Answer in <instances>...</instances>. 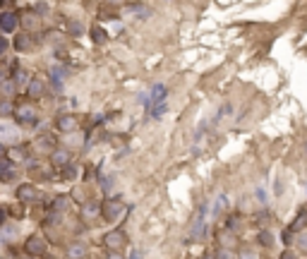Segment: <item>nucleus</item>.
<instances>
[{"label": "nucleus", "instance_id": "obj_1", "mask_svg": "<svg viewBox=\"0 0 307 259\" xmlns=\"http://www.w3.org/2000/svg\"><path fill=\"white\" fill-rule=\"evenodd\" d=\"M207 214H209V202H202L197 209V214L190 223V240H202L207 237L209 228H207Z\"/></svg>", "mask_w": 307, "mask_h": 259}, {"label": "nucleus", "instance_id": "obj_2", "mask_svg": "<svg viewBox=\"0 0 307 259\" xmlns=\"http://www.w3.org/2000/svg\"><path fill=\"white\" fill-rule=\"evenodd\" d=\"M125 211H127V206L122 204L120 197H108V199H103V202H101V216H103V221H108V223L122 218Z\"/></svg>", "mask_w": 307, "mask_h": 259}, {"label": "nucleus", "instance_id": "obj_3", "mask_svg": "<svg viewBox=\"0 0 307 259\" xmlns=\"http://www.w3.org/2000/svg\"><path fill=\"white\" fill-rule=\"evenodd\" d=\"M46 249H48V245H46L44 235H39V233H32V235L24 240V252H27V257H32V259L46 257Z\"/></svg>", "mask_w": 307, "mask_h": 259}, {"label": "nucleus", "instance_id": "obj_4", "mask_svg": "<svg viewBox=\"0 0 307 259\" xmlns=\"http://www.w3.org/2000/svg\"><path fill=\"white\" fill-rule=\"evenodd\" d=\"M15 197L20 199V202H27V204H34V202H39L41 199V192L34 187L32 183H24L17 187V192H15Z\"/></svg>", "mask_w": 307, "mask_h": 259}, {"label": "nucleus", "instance_id": "obj_5", "mask_svg": "<svg viewBox=\"0 0 307 259\" xmlns=\"http://www.w3.org/2000/svg\"><path fill=\"white\" fill-rule=\"evenodd\" d=\"M125 242H127V235H125V230H120V228L108 230V233L103 235V245L108 249H120Z\"/></svg>", "mask_w": 307, "mask_h": 259}, {"label": "nucleus", "instance_id": "obj_6", "mask_svg": "<svg viewBox=\"0 0 307 259\" xmlns=\"http://www.w3.org/2000/svg\"><path fill=\"white\" fill-rule=\"evenodd\" d=\"M15 120L17 122H36V108L32 103H20V106L15 108Z\"/></svg>", "mask_w": 307, "mask_h": 259}, {"label": "nucleus", "instance_id": "obj_7", "mask_svg": "<svg viewBox=\"0 0 307 259\" xmlns=\"http://www.w3.org/2000/svg\"><path fill=\"white\" fill-rule=\"evenodd\" d=\"M0 24H3V32L5 34H12L20 24H22V17L17 15V12H10V10H5L3 15H0Z\"/></svg>", "mask_w": 307, "mask_h": 259}, {"label": "nucleus", "instance_id": "obj_8", "mask_svg": "<svg viewBox=\"0 0 307 259\" xmlns=\"http://www.w3.org/2000/svg\"><path fill=\"white\" fill-rule=\"evenodd\" d=\"M79 127V120L75 118V115H70V113H65V115H58L55 118V130L58 132H75V130Z\"/></svg>", "mask_w": 307, "mask_h": 259}, {"label": "nucleus", "instance_id": "obj_9", "mask_svg": "<svg viewBox=\"0 0 307 259\" xmlns=\"http://www.w3.org/2000/svg\"><path fill=\"white\" fill-rule=\"evenodd\" d=\"M51 163H53V168L63 171V168H67V166L72 163V156H70V151L67 149H53V154H51Z\"/></svg>", "mask_w": 307, "mask_h": 259}, {"label": "nucleus", "instance_id": "obj_10", "mask_svg": "<svg viewBox=\"0 0 307 259\" xmlns=\"http://www.w3.org/2000/svg\"><path fill=\"white\" fill-rule=\"evenodd\" d=\"M46 91V82L41 77H32V82L27 84V96L29 98H41Z\"/></svg>", "mask_w": 307, "mask_h": 259}, {"label": "nucleus", "instance_id": "obj_11", "mask_svg": "<svg viewBox=\"0 0 307 259\" xmlns=\"http://www.w3.org/2000/svg\"><path fill=\"white\" fill-rule=\"evenodd\" d=\"M166 96H168V89H166L164 84H154L151 91H149V101H146V103L151 108V106H156V103H164Z\"/></svg>", "mask_w": 307, "mask_h": 259}, {"label": "nucleus", "instance_id": "obj_12", "mask_svg": "<svg viewBox=\"0 0 307 259\" xmlns=\"http://www.w3.org/2000/svg\"><path fill=\"white\" fill-rule=\"evenodd\" d=\"M17 178V168H15V161L10 156H3V183H10Z\"/></svg>", "mask_w": 307, "mask_h": 259}, {"label": "nucleus", "instance_id": "obj_13", "mask_svg": "<svg viewBox=\"0 0 307 259\" xmlns=\"http://www.w3.org/2000/svg\"><path fill=\"white\" fill-rule=\"evenodd\" d=\"M96 214H101V202H94V199L84 202V206H82V218L91 221V218H96Z\"/></svg>", "mask_w": 307, "mask_h": 259}, {"label": "nucleus", "instance_id": "obj_14", "mask_svg": "<svg viewBox=\"0 0 307 259\" xmlns=\"http://www.w3.org/2000/svg\"><path fill=\"white\" fill-rule=\"evenodd\" d=\"M12 46H15V51H17V53H24V51H29V48H32V36H29V34H17V36H15V41H12Z\"/></svg>", "mask_w": 307, "mask_h": 259}, {"label": "nucleus", "instance_id": "obj_15", "mask_svg": "<svg viewBox=\"0 0 307 259\" xmlns=\"http://www.w3.org/2000/svg\"><path fill=\"white\" fill-rule=\"evenodd\" d=\"M216 242H219V247H235V233L228 228L226 230H219V235H216Z\"/></svg>", "mask_w": 307, "mask_h": 259}, {"label": "nucleus", "instance_id": "obj_16", "mask_svg": "<svg viewBox=\"0 0 307 259\" xmlns=\"http://www.w3.org/2000/svg\"><path fill=\"white\" fill-rule=\"evenodd\" d=\"M53 149H55V144H53V140H51L48 135H44V137H39V140H36V151H39V154H48V156H51Z\"/></svg>", "mask_w": 307, "mask_h": 259}, {"label": "nucleus", "instance_id": "obj_17", "mask_svg": "<svg viewBox=\"0 0 307 259\" xmlns=\"http://www.w3.org/2000/svg\"><path fill=\"white\" fill-rule=\"evenodd\" d=\"M12 79H15V84L17 86H27L29 82H32V75H29L24 67H15V70H12Z\"/></svg>", "mask_w": 307, "mask_h": 259}, {"label": "nucleus", "instance_id": "obj_18", "mask_svg": "<svg viewBox=\"0 0 307 259\" xmlns=\"http://www.w3.org/2000/svg\"><path fill=\"white\" fill-rule=\"evenodd\" d=\"M20 233V226H15V223H10V221H5L3 223V228H0V235H3V242H10L12 237Z\"/></svg>", "mask_w": 307, "mask_h": 259}, {"label": "nucleus", "instance_id": "obj_19", "mask_svg": "<svg viewBox=\"0 0 307 259\" xmlns=\"http://www.w3.org/2000/svg\"><path fill=\"white\" fill-rule=\"evenodd\" d=\"M67 206H70V199H67L65 194H58L53 202H51V209H53V214H65Z\"/></svg>", "mask_w": 307, "mask_h": 259}, {"label": "nucleus", "instance_id": "obj_20", "mask_svg": "<svg viewBox=\"0 0 307 259\" xmlns=\"http://www.w3.org/2000/svg\"><path fill=\"white\" fill-rule=\"evenodd\" d=\"M67 257L70 259H84L87 257V247H84L82 242H72V245L67 247Z\"/></svg>", "mask_w": 307, "mask_h": 259}, {"label": "nucleus", "instance_id": "obj_21", "mask_svg": "<svg viewBox=\"0 0 307 259\" xmlns=\"http://www.w3.org/2000/svg\"><path fill=\"white\" fill-rule=\"evenodd\" d=\"M5 156H10V159H12L15 163L27 161V151L20 149V147H8V149H5Z\"/></svg>", "mask_w": 307, "mask_h": 259}, {"label": "nucleus", "instance_id": "obj_22", "mask_svg": "<svg viewBox=\"0 0 307 259\" xmlns=\"http://www.w3.org/2000/svg\"><path fill=\"white\" fill-rule=\"evenodd\" d=\"M226 206H228V194H226V192H221L219 197L214 199V206H211V214H214V216H219L221 211L226 209Z\"/></svg>", "mask_w": 307, "mask_h": 259}, {"label": "nucleus", "instance_id": "obj_23", "mask_svg": "<svg viewBox=\"0 0 307 259\" xmlns=\"http://www.w3.org/2000/svg\"><path fill=\"white\" fill-rule=\"evenodd\" d=\"M125 10L130 12V15H134V17H149L151 12H149V8H144V3H132V5H127Z\"/></svg>", "mask_w": 307, "mask_h": 259}, {"label": "nucleus", "instance_id": "obj_24", "mask_svg": "<svg viewBox=\"0 0 307 259\" xmlns=\"http://www.w3.org/2000/svg\"><path fill=\"white\" fill-rule=\"evenodd\" d=\"M214 259H238L233 247H216L214 249Z\"/></svg>", "mask_w": 307, "mask_h": 259}, {"label": "nucleus", "instance_id": "obj_25", "mask_svg": "<svg viewBox=\"0 0 307 259\" xmlns=\"http://www.w3.org/2000/svg\"><path fill=\"white\" fill-rule=\"evenodd\" d=\"M295 247L300 252H307V228H300L295 235Z\"/></svg>", "mask_w": 307, "mask_h": 259}, {"label": "nucleus", "instance_id": "obj_26", "mask_svg": "<svg viewBox=\"0 0 307 259\" xmlns=\"http://www.w3.org/2000/svg\"><path fill=\"white\" fill-rule=\"evenodd\" d=\"M36 15H39L36 10H24L20 17H22V22L27 27H34V24H39V17H36Z\"/></svg>", "mask_w": 307, "mask_h": 259}, {"label": "nucleus", "instance_id": "obj_27", "mask_svg": "<svg viewBox=\"0 0 307 259\" xmlns=\"http://www.w3.org/2000/svg\"><path fill=\"white\" fill-rule=\"evenodd\" d=\"M257 240H259L262 247H274V233H271V230H262Z\"/></svg>", "mask_w": 307, "mask_h": 259}, {"label": "nucleus", "instance_id": "obj_28", "mask_svg": "<svg viewBox=\"0 0 307 259\" xmlns=\"http://www.w3.org/2000/svg\"><path fill=\"white\" fill-rule=\"evenodd\" d=\"M240 216L238 214H228L226 216V228H228V230H233V233H235V230H238V228H240Z\"/></svg>", "mask_w": 307, "mask_h": 259}, {"label": "nucleus", "instance_id": "obj_29", "mask_svg": "<svg viewBox=\"0 0 307 259\" xmlns=\"http://www.w3.org/2000/svg\"><path fill=\"white\" fill-rule=\"evenodd\" d=\"M91 39H94L96 43H106V39H108V36H106V32H103L99 24H96V27L91 29Z\"/></svg>", "mask_w": 307, "mask_h": 259}, {"label": "nucleus", "instance_id": "obj_30", "mask_svg": "<svg viewBox=\"0 0 307 259\" xmlns=\"http://www.w3.org/2000/svg\"><path fill=\"white\" fill-rule=\"evenodd\" d=\"M164 113H166V101H164V103H156V106L149 108V115H151L154 120H159Z\"/></svg>", "mask_w": 307, "mask_h": 259}, {"label": "nucleus", "instance_id": "obj_31", "mask_svg": "<svg viewBox=\"0 0 307 259\" xmlns=\"http://www.w3.org/2000/svg\"><path fill=\"white\" fill-rule=\"evenodd\" d=\"M67 29H70V34H72V36H82V34H84L82 22H70V27H67Z\"/></svg>", "mask_w": 307, "mask_h": 259}, {"label": "nucleus", "instance_id": "obj_32", "mask_svg": "<svg viewBox=\"0 0 307 259\" xmlns=\"http://www.w3.org/2000/svg\"><path fill=\"white\" fill-rule=\"evenodd\" d=\"M77 173H79V171H77V166H75V163H70L67 168H63V175H65V180H72V178H75Z\"/></svg>", "mask_w": 307, "mask_h": 259}, {"label": "nucleus", "instance_id": "obj_33", "mask_svg": "<svg viewBox=\"0 0 307 259\" xmlns=\"http://www.w3.org/2000/svg\"><path fill=\"white\" fill-rule=\"evenodd\" d=\"M15 79H5V84H3V91H5V96H10L12 91H15Z\"/></svg>", "mask_w": 307, "mask_h": 259}, {"label": "nucleus", "instance_id": "obj_34", "mask_svg": "<svg viewBox=\"0 0 307 259\" xmlns=\"http://www.w3.org/2000/svg\"><path fill=\"white\" fill-rule=\"evenodd\" d=\"M15 108H17V106H12L10 101H3V108H0V113H3V115H10V113H15Z\"/></svg>", "mask_w": 307, "mask_h": 259}, {"label": "nucleus", "instance_id": "obj_35", "mask_svg": "<svg viewBox=\"0 0 307 259\" xmlns=\"http://www.w3.org/2000/svg\"><path fill=\"white\" fill-rule=\"evenodd\" d=\"M3 137H5V142H10L12 137H15V140H17V135H15V130H12V127H8V125H5V127H3Z\"/></svg>", "mask_w": 307, "mask_h": 259}, {"label": "nucleus", "instance_id": "obj_36", "mask_svg": "<svg viewBox=\"0 0 307 259\" xmlns=\"http://www.w3.org/2000/svg\"><path fill=\"white\" fill-rule=\"evenodd\" d=\"M238 259H259V254H257V252H250V249H245V252L238 254Z\"/></svg>", "mask_w": 307, "mask_h": 259}, {"label": "nucleus", "instance_id": "obj_37", "mask_svg": "<svg viewBox=\"0 0 307 259\" xmlns=\"http://www.w3.org/2000/svg\"><path fill=\"white\" fill-rule=\"evenodd\" d=\"M257 199H259V204H266V202H269V197H266V190H264V187L257 190Z\"/></svg>", "mask_w": 307, "mask_h": 259}, {"label": "nucleus", "instance_id": "obj_38", "mask_svg": "<svg viewBox=\"0 0 307 259\" xmlns=\"http://www.w3.org/2000/svg\"><path fill=\"white\" fill-rule=\"evenodd\" d=\"M106 259H125V257L120 254V249H110L108 257H106Z\"/></svg>", "mask_w": 307, "mask_h": 259}, {"label": "nucleus", "instance_id": "obj_39", "mask_svg": "<svg viewBox=\"0 0 307 259\" xmlns=\"http://www.w3.org/2000/svg\"><path fill=\"white\" fill-rule=\"evenodd\" d=\"M34 10L41 12V15H46V12H48V8H46V3H36V5H34Z\"/></svg>", "mask_w": 307, "mask_h": 259}, {"label": "nucleus", "instance_id": "obj_40", "mask_svg": "<svg viewBox=\"0 0 307 259\" xmlns=\"http://www.w3.org/2000/svg\"><path fill=\"white\" fill-rule=\"evenodd\" d=\"M127 259H142V252H139V249H132Z\"/></svg>", "mask_w": 307, "mask_h": 259}, {"label": "nucleus", "instance_id": "obj_41", "mask_svg": "<svg viewBox=\"0 0 307 259\" xmlns=\"http://www.w3.org/2000/svg\"><path fill=\"white\" fill-rule=\"evenodd\" d=\"M281 259H297L295 254H293V252H288V249H285L283 254H281Z\"/></svg>", "mask_w": 307, "mask_h": 259}, {"label": "nucleus", "instance_id": "obj_42", "mask_svg": "<svg viewBox=\"0 0 307 259\" xmlns=\"http://www.w3.org/2000/svg\"><path fill=\"white\" fill-rule=\"evenodd\" d=\"M202 259H214V252H204V257Z\"/></svg>", "mask_w": 307, "mask_h": 259}, {"label": "nucleus", "instance_id": "obj_43", "mask_svg": "<svg viewBox=\"0 0 307 259\" xmlns=\"http://www.w3.org/2000/svg\"><path fill=\"white\" fill-rule=\"evenodd\" d=\"M305 151H307V144H305Z\"/></svg>", "mask_w": 307, "mask_h": 259}]
</instances>
